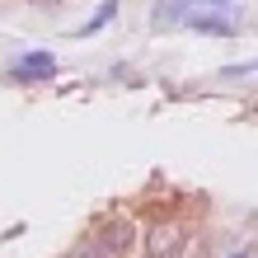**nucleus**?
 Wrapping results in <instances>:
<instances>
[{"instance_id":"obj_1","label":"nucleus","mask_w":258,"mask_h":258,"mask_svg":"<svg viewBox=\"0 0 258 258\" xmlns=\"http://www.w3.org/2000/svg\"><path fill=\"white\" fill-rule=\"evenodd\" d=\"M89 239H94V244H99L103 253H108V258H122V253L136 244V225H132L127 216H108V221H103V225H99V230L89 235Z\"/></svg>"},{"instance_id":"obj_2","label":"nucleus","mask_w":258,"mask_h":258,"mask_svg":"<svg viewBox=\"0 0 258 258\" xmlns=\"http://www.w3.org/2000/svg\"><path fill=\"white\" fill-rule=\"evenodd\" d=\"M10 75H14V80H24V85L52 80V75H56V56L52 52H24V56H14V61H10Z\"/></svg>"},{"instance_id":"obj_3","label":"nucleus","mask_w":258,"mask_h":258,"mask_svg":"<svg viewBox=\"0 0 258 258\" xmlns=\"http://www.w3.org/2000/svg\"><path fill=\"white\" fill-rule=\"evenodd\" d=\"M183 225H178V221H155V225H150V230H146V258H160V253H174L178 244H183Z\"/></svg>"},{"instance_id":"obj_4","label":"nucleus","mask_w":258,"mask_h":258,"mask_svg":"<svg viewBox=\"0 0 258 258\" xmlns=\"http://www.w3.org/2000/svg\"><path fill=\"white\" fill-rule=\"evenodd\" d=\"M188 19V0H155V5H150V28H178Z\"/></svg>"},{"instance_id":"obj_5","label":"nucleus","mask_w":258,"mask_h":258,"mask_svg":"<svg viewBox=\"0 0 258 258\" xmlns=\"http://www.w3.org/2000/svg\"><path fill=\"white\" fill-rule=\"evenodd\" d=\"M117 19V0H103V5L94 10V14H89V19L80 24V28H75V38H94V33H103V28H108Z\"/></svg>"},{"instance_id":"obj_6","label":"nucleus","mask_w":258,"mask_h":258,"mask_svg":"<svg viewBox=\"0 0 258 258\" xmlns=\"http://www.w3.org/2000/svg\"><path fill=\"white\" fill-rule=\"evenodd\" d=\"M160 258H207V244H202V235H183V244H178L174 253H160Z\"/></svg>"},{"instance_id":"obj_7","label":"nucleus","mask_w":258,"mask_h":258,"mask_svg":"<svg viewBox=\"0 0 258 258\" xmlns=\"http://www.w3.org/2000/svg\"><path fill=\"white\" fill-rule=\"evenodd\" d=\"M188 10H207V14H225V19H235V0H188Z\"/></svg>"},{"instance_id":"obj_8","label":"nucleus","mask_w":258,"mask_h":258,"mask_svg":"<svg viewBox=\"0 0 258 258\" xmlns=\"http://www.w3.org/2000/svg\"><path fill=\"white\" fill-rule=\"evenodd\" d=\"M71 258H108V253H103V249L94 244V239H85V244H80V249H75Z\"/></svg>"},{"instance_id":"obj_9","label":"nucleus","mask_w":258,"mask_h":258,"mask_svg":"<svg viewBox=\"0 0 258 258\" xmlns=\"http://www.w3.org/2000/svg\"><path fill=\"white\" fill-rule=\"evenodd\" d=\"M225 258H253V244H249V239H244V244H235L230 253H225Z\"/></svg>"}]
</instances>
